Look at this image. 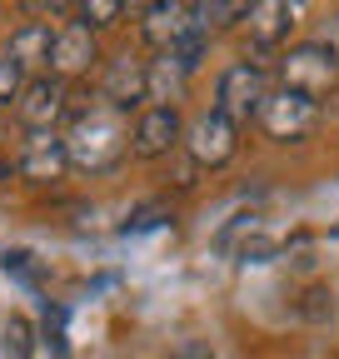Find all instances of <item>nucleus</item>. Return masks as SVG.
<instances>
[{
    "instance_id": "nucleus-1",
    "label": "nucleus",
    "mask_w": 339,
    "mask_h": 359,
    "mask_svg": "<svg viewBox=\"0 0 339 359\" xmlns=\"http://www.w3.org/2000/svg\"><path fill=\"white\" fill-rule=\"evenodd\" d=\"M125 150H130V125H125V115L110 110L105 100H95L90 110H80L75 125H70V135H65L70 165H75V170H90V175L120 165Z\"/></svg>"
},
{
    "instance_id": "nucleus-2",
    "label": "nucleus",
    "mask_w": 339,
    "mask_h": 359,
    "mask_svg": "<svg viewBox=\"0 0 339 359\" xmlns=\"http://www.w3.org/2000/svg\"><path fill=\"white\" fill-rule=\"evenodd\" d=\"M279 85L284 90H300V95H310V100H319V95H329V90L339 85V55L329 50L324 40L289 45V50L279 55Z\"/></svg>"
},
{
    "instance_id": "nucleus-3",
    "label": "nucleus",
    "mask_w": 339,
    "mask_h": 359,
    "mask_svg": "<svg viewBox=\"0 0 339 359\" xmlns=\"http://www.w3.org/2000/svg\"><path fill=\"white\" fill-rule=\"evenodd\" d=\"M265 100H270V70L260 60H235L215 85V110L230 125H249L265 110Z\"/></svg>"
},
{
    "instance_id": "nucleus-4",
    "label": "nucleus",
    "mask_w": 339,
    "mask_h": 359,
    "mask_svg": "<svg viewBox=\"0 0 339 359\" xmlns=\"http://www.w3.org/2000/svg\"><path fill=\"white\" fill-rule=\"evenodd\" d=\"M180 145L190 150V165L195 170H225L240 155V125H230L220 110H205V115L190 120V130H185Z\"/></svg>"
},
{
    "instance_id": "nucleus-5",
    "label": "nucleus",
    "mask_w": 339,
    "mask_h": 359,
    "mask_svg": "<svg viewBox=\"0 0 339 359\" xmlns=\"http://www.w3.org/2000/svg\"><path fill=\"white\" fill-rule=\"evenodd\" d=\"M260 125H265V135L270 140H279V145H289V140H305V135L319 125V100H310V95H300V90H270V100H265V110H260Z\"/></svg>"
},
{
    "instance_id": "nucleus-6",
    "label": "nucleus",
    "mask_w": 339,
    "mask_h": 359,
    "mask_svg": "<svg viewBox=\"0 0 339 359\" xmlns=\"http://www.w3.org/2000/svg\"><path fill=\"white\" fill-rule=\"evenodd\" d=\"M70 90H65V80L60 75H30L25 80V90H20V100H15V115H20V125L25 130H55L60 125V115L70 110Z\"/></svg>"
},
{
    "instance_id": "nucleus-7",
    "label": "nucleus",
    "mask_w": 339,
    "mask_h": 359,
    "mask_svg": "<svg viewBox=\"0 0 339 359\" xmlns=\"http://www.w3.org/2000/svg\"><path fill=\"white\" fill-rule=\"evenodd\" d=\"M190 30H195L190 0H150V6L140 11V35H145L150 50H160V55H170Z\"/></svg>"
},
{
    "instance_id": "nucleus-8",
    "label": "nucleus",
    "mask_w": 339,
    "mask_h": 359,
    "mask_svg": "<svg viewBox=\"0 0 339 359\" xmlns=\"http://www.w3.org/2000/svg\"><path fill=\"white\" fill-rule=\"evenodd\" d=\"M185 140V120H180V110L175 105H150V110H140V120H135V135H130V150L140 155V160H160V155H170Z\"/></svg>"
},
{
    "instance_id": "nucleus-9",
    "label": "nucleus",
    "mask_w": 339,
    "mask_h": 359,
    "mask_svg": "<svg viewBox=\"0 0 339 359\" xmlns=\"http://www.w3.org/2000/svg\"><path fill=\"white\" fill-rule=\"evenodd\" d=\"M95 60H100V45H95V30L85 25V20H70V25L55 30V45H50V75L75 80V75L90 70Z\"/></svg>"
},
{
    "instance_id": "nucleus-10",
    "label": "nucleus",
    "mask_w": 339,
    "mask_h": 359,
    "mask_svg": "<svg viewBox=\"0 0 339 359\" xmlns=\"http://www.w3.org/2000/svg\"><path fill=\"white\" fill-rule=\"evenodd\" d=\"M100 100L110 110H135L140 100H150V65L135 60V55H115L110 70H105V85H100Z\"/></svg>"
},
{
    "instance_id": "nucleus-11",
    "label": "nucleus",
    "mask_w": 339,
    "mask_h": 359,
    "mask_svg": "<svg viewBox=\"0 0 339 359\" xmlns=\"http://www.w3.org/2000/svg\"><path fill=\"white\" fill-rule=\"evenodd\" d=\"M15 170L25 180H60L70 170V155H65V135L55 130H30L25 140H20V160Z\"/></svg>"
},
{
    "instance_id": "nucleus-12",
    "label": "nucleus",
    "mask_w": 339,
    "mask_h": 359,
    "mask_svg": "<svg viewBox=\"0 0 339 359\" xmlns=\"http://www.w3.org/2000/svg\"><path fill=\"white\" fill-rule=\"evenodd\" d=\"M240 25H244L254 50H275V45L289 35V25H294V0H254Z\"/></svg>"
},
{
    "instance_id": "nucleus-13",
    "label": "nucleus",
    "mask_w": 339,
    "mask_h": 359,
    "mask_svg": "<svg viewBox=\"0 0 339 359\" xmlns=\"http://www.w3.org/2000/svg\"><path fill=\"white\" fill-rule=\"evenodd\" d=\"M50 45H55L50 20H25V25L11 35L6 55H11L20 70H40V75H50Z\"/></svg>"
},
{
    "instance_id": "nucleus-14",
    "label": "nucleus",
    "mask_w": 339,
    "mask_h": 359,
    "mask_svg": "<svg viewBox=\"0 0 339 359\" xmlns=\"http://www.w3.org/2000/svg\"><path fill=\"white\" fill-rule=\"evenodd\" d=\"M249 6L254 0H190V15L200 30H215V25H240Z\"/></svg>"
},
{
    "instance_id": "nucleus-15",
    "label": "nucleus",
    "mask_w": 339,
    "mask_h": 359,
    "mask_svg": "<svg viewBox=\"0 0 339 359\" xmlns=\"http://www.w3.org/2000/svg\"><path fill=\"white\" fill-rule=\"evenodd\" d=\"M185 80H190V75H185L175 60H170V55H165V60H155V65H150V100L175 105V100L185 95Z\"/></svg>"
},
{
    "instance_id": "nucleus-16",
    "label": "nucleus",
    "mask_w": 339,
    "mask_h": 359,
    "mask_svg": "<svg viewBox=\"0 0 339 359\" xmlns=\"http://www.w3.org/2000/svg\"><path fill=\"white\" fill-rule=\"evenodd\" d=\"M0 354H6V359H30V354H35V330H30V320L11 314L6 330H0Z\"/></svg>"
},
{
    "instance_id": "nucleus-17",
    "label": "nucleus",
    "mask_w": 339,
    "mask_h": 359,
    "mask_svg": "<svg viewBox=\"0 0 339 359\" xmlns=\"http://www.w3.org/2000/svg\"><path fill=\"white\" fill-rule=\"evenodd\" d=\"M205 50H209V30H200V25H195V30L175 45V50H170V60H175L185 75H195V70H200V60H205Z\"/></svg>"
},
{
    "instance_id": "nucleus-18",
    "label": "nucleus",
    "mask_w": 339,
    "mask_h": 359,
    "mask_svg": "<svg viewBox=\"0 0 339 359\" xmlns=\"http://www.w3.org/2000/svg\"><path fill=\"white\" fill-rule=\"evenodd\" d=\"M120 15H125V0H85V6H80V20L90 25V30H105Z\"/></svg>"
},
{
    "instance_id": "nucleus-19",
    "label": "nucleus",
    "mask_w": 339,
    "mask_h": 359,
    "mask_svg": "<svg viewBox=\"0 0 339 359\" xmlns=\"http://www.w3.org/2000/svg\"><path fill=\"white\" fill-rule=\"evenodd\" d=\"M20 90H25V70L0 50V105H11V100H20Z\"/></svg>"
},
{
    "instance_id": "nucleus-20",
    "label": "nucleus",
    "mask_w": 339,
    "mask_h": 359,
    "mask_svg": "<svg viewBox=\"0 0 339 359\" xmlns=\"http://www.w3.org/2000/svg\"><path fill=\"white\" fill-rule=\"evenodd\" d=\"M300 314H305L310 325H324L329 314H334V299H329V290H319V285H314V290L300 299Z\"/></svg>"
},
{
    "instance_id": "nucleus-21",
    "label": "nucleus",
    "mask_w": 339,
    "mask_h": 359,
    "mask_svg": "<svg viewBox=\"0 0 339 359\" xmlns=\"http://www.w3.org/2000/svg\"><path fill=\"white\" fill-rule=\"evenodd\" d=\"M160 219H165V210H160V205H145V210H140L130 224H125V230H135V235H140V230H155Z\"/></svg>"
},
{
    "instance_id": "nucleus-22",
    "label": "nucleus",
    "mask_w": 339,
    "mask_h": 359,
    "mask_svg": "<svg viewBox=\"0 0 339 359\" xmlns=\"http://www.w3.org/2000/svg\"><path fill=\"white\" fill-rule=\"evenodd\" d=\"M6 269H15V275L25 285H35V269H30V255H6Z\"/></svg>"
},
{
    "instance_id": "nucleus-23",
    "label": "nucleus",
    "mask_w": 339,
    "mask_h": 359,
    "mask_svg": "<svg viewBox=\"0 0 339 359\" xmlns=\"http://www.w3.org/2000/svg\"><path fill=\"white\" fill-rule=\"evenodd\" d=\"M319 40L329 45V50H334V55H339V11H334V15L324 20V35H319Z\"/></svg>"
},
{
    "instance_id": "nucleus-24",
    "label": "nucleus",
    "mask_w": 339,
    "mask_h": 359,
    "mask_svg": "<svg viewBox=\"0 0 339 359\" xmlns=\"http://www.w3.org/2000/svg\"><path fill=\"white\" fill-rule=\"evenodd\" d=\"M80 6H85V0H50V11H55V15H75Z\"/></svg>"
}]
</instances>
